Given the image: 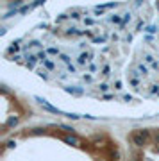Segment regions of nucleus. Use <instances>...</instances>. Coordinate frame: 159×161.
I'll return each mask as SVG.
<instances>
[]
</instances>
